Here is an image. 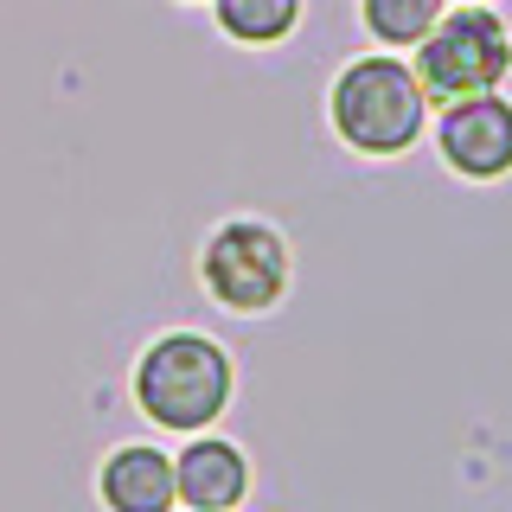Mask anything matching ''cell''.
Segmentation results:
<instances>
[{"label":"cell","instance_id":"cell-3","mask_svg":"<svg viewBox=\"0 0 512 512\" xmlns=\"http://www.w3.org/2000/svg\"><path fill=\"white\" fill-rule=\"evenodd\" d=\"M416 77L429 103H461V96L500 90L512 71V26L493 7H448L436 32L416 45Z\"/></svg>","mask_w":512,"mask_h":512},{"label":"cell","instance_id":"cell-1","mask_svg":"<svg viewBox=\"0 0 512 512\" xmlns=\"http://www.w3.org/2000/svg\"><path fill=\"white\" fill-rule=\"evenodd\" d=\"M429 96L416 64H404V52H365L352 58L327 90V122L352 154L365 160H397L423 141L429 128Z\"/></svg>","mask_w":512,"mask_h":512},{"label":"cell","instance_id":"cell-9","mask_svg":"<svg viewBox=\"0 0 512 512\" xmlns=\"http://www.w3.org/2000/svg\"><path fill=\"white\" fill-rule=\"evenodd\" d=\"M218 32L237 45H282L301 26V0H212Z\"/></svg>","mask_w":512,"mask_h":512},{"label":"cell","instance_id":"cell-2","mask_svg":"<svg viewBox=\"0 0 512 512\" xmlns=\"http://www.w3.org/2000/svg\"><path fill=\"white\" fill-rule=\"evenodd\" d=\"M237 365L205 333H160L135 359V404L167 436H205L231 410Z\"/></svg>","mask_w":512,"mask_h":512},{"label":"cell","instance_id":"cell-5","mask_svg":"<svg viewBox=\"0 0 512 512\" xmlns=\"http://www.w3.org/2000/svg\"><path fill=\"white\" fill-rule=\"evenodd\" d=\"M436 154L448 173L474 186H493L512 173V96L500 90H480V96H461V103H442L436 116Z\"/></svg>","mask_w":512,"mask_h":512},{"label":"cell","instance_id":"cell-8","mask_svg":"<svg viewBox=\"0 0 512 512\" xmlns=\"http://www.w3.org/2000/svg\"><path fill=\"white\" fill-rule=\"evenodd\" d=\"M448 13V0H359V20L378 39V52H416Z\"/></svg>","mask_w":512,"mask_h":512},{"label":"cell","instance_id":"cell-10","mask_svg":"<svg viewBox=\"0 0 512 512\" xmlns=\"http://www.w3.org/2000/svg\"><path fill=\"white\" fill-rule=\"evenodd\" d=\"M455 7H493V0H455Z\"/></svg>","mask_w":512,"mask_h":512},{"label":"cell","instance_id":"cell-7","mask_svg":"<svg viewBox=\"0 0 512 512\" xmlns=\"http://www.w3.org/2000/svg\"><path fill=\"white\" fill-rule=\"evenodd\" d=\"M96 493H103L109 512H173L180 506L173 455L160 442H122L116 455L96 468Z\"/></svg>","mask_w":512,"mask_h":512},{"label":"cell","instance_id":"cell-4","mask_svg":"<svg viewBox=\"0 0 512 512\" xmlns=\"http://www.w3.org/2000/svg\"><path fill=\"white\" fill-rule=\"evenodd\" d=\"M288 276H295L288 244H282L276 224H263V218H224L218 231L205 237V250H199L205 295H212L218 308H231V314H269V308H282Z\"/></svg>","mask_w":512,"mask_h":512},{"label":"cell","instance_id":"cell-6","mask_svg":"<svg viewBox=\"0 0 512 512\" xmlns=\"http://www.w3.org/2000/svg\"><path fill=\"white\" fill-rule=\"evenodd\" d=\"M173 480H180V506L237 512V500L250 493V455L205 429V436H186V448L173 455Z\"/></svg>","mask_w":512,"mask_h":512},{"label":"cell","instance_id":"cell-11","mask_svg":"<svg viewBox=\"0 0 512 512\" xmlns=\"http://www.w3.org/2000/svg\"><path fill=\"white\" fill-rule=\"evenodd\" d=\"M186 512H199V506H186Z\"/></svg>","mask_w":512,"mask_h":512}]
</instances>
